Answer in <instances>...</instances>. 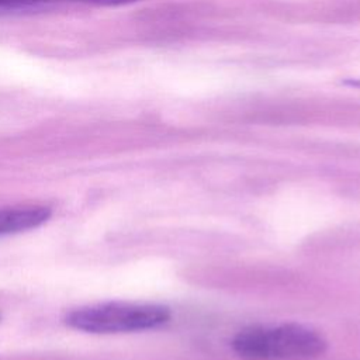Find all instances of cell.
I'll return each mask as SVG.
<instances>
[{
	"mask_svg": "<svg viewBox=\"0 0 360 360\" xmlns=\"http://www.w3.org/2000/svg\"><path fill=\"white\" fill-rule=\"evenodd\" d=\"M232 349L245 360H302L322 354L326 340L297 323L250 326L233 338Z\"/></svg>",
	"mask_w": 360,
	"mask_h": 360,
	"instance_id": "1",
	"label": "cell"
},
{
	"mask_svg": "<svg viewBox=\"0 0 360 360\" xmlns=\"http://www.w3.org/2000/svg\"><path fill=\"white\" fill-rule=\"evenodd\" d=\"M170 318L169 308L156 304L108 302L69 312L66 325L89 333H127L155 329Z\"/></svg>",
	"mask_w": 360,
	"mask_h": 360,
	"instance_id": "2",
	"label": "cell"
},
{
	"mask_svg": "<svg viewBox=\"0 0 360 360\" xmlns=\"http://www.w3.org/2000/svg\"><path fill=\"white\" fill-rule=\"evenodd\" d=\"M52 215L49 207L24 205L0 210V236L24 232L46 222Z\"/></svg>",
	"mask_w": 360,
	"mask_h": 360,
	"instance_id": "3",
	"label": "cell"
},
{
	"mask_svg": "<svg viewBox=\"0 0 360 360\" xmlns=\"http://www.w3.org/2000/svg\"><path fill=\"white\" fill-rule=\"evenodd\" d=\"M58 1H75L84 4H96V6H122L128 3H134L136 0H0V8H18V7H30L44 3H58Z\"/></svg>",
	"mask_w": 360,
	"mask_h": 360,
	"instance_id": "4",
	"label": "cell"
}]
</instances>
